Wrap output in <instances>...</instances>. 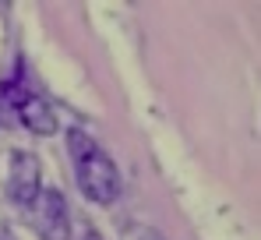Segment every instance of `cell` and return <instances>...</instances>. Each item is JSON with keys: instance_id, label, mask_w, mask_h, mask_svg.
Segmentation results:
<instances>
[{"instance_id": "277c9868", "label": "cell", "mask_w": 261, "mask_h": 240, "mask_svg": "<svg viewBox=\"0 0 261 240\" xmlns=\"http://www.w3.org/2000/svg\"><path fill=\"white\" fill-rule=\"evenodd\" d=\"M18 124L21 127H29L32 134H57V113H53V106L46 103L43 95H36V92H29L25 95V103H21V113H18Z\"/></svg>"}, {"instance_id": "52a82bcc", "label": "cell", "mask_w": 261, "mask_h": 240, "mask_svg": "<svg viewBox=\"0 0 261 240\" xmlns=\"http://www.w3.org/2000/svg\"><path fill=\"white\" fill-rule=\"evenodd\" d=\"M0 240H14V233H11L7 226H0Z\"/></svg>"}, {"instance_id": "3957f363", "label": "cell", "mask_w": 261, "mask_h": 240, "mask_svg": "<svg viewBox=\"0 0 261 240\" xmlns=\"http://www.w3.org/2000/svg\"><path fill=\"white\" fill-rule=\"evenodd\" d=\"M43 166L39 159L32 156V152H25V149H14V156H11V170H7V184H4V191H7V198L14 201L18 208H29L36 195L43 191Z\"/></svg>"}, {"instance_id": "5b68a950", "label": "cell", "mask_w": 261, "mask_h": 240, "mask_svg": "<svg viewBox=\"0 0 261 240\" xmlns=\"http://www.w3.org/2000/svg\"><path fill=\"white\" fill-rule=\"evenodd\" d=\"M25 95H29V88L18 78L0 81V127H18V113H21Z\"/></svg>"}, {"instance_id": "6da1fadb", "label": "cell", "mask_w": 261, "mask_h": 240, "mask_svg": "<svg viewBox=\"0 0 261 240\" xmlns=\"http://www.w3.org/2000/svg\"><path fill=\"white\" fill-rule=\"evenodd\" d=\"M67 152H71V162H74L82 195L95 205H113L117 195H120V170L99 149V141L88 138L85 131L71 127L67 131Z\"/></svg>"}, {"instance_id": "7a4b0ae2", "label": "cell", "mask_w": 261, "mask_h": 240, "mask_svg": "<svg viewBox=\"0 0 261 240\" xmlns=\"http://www.w3.org/2000/svg\"><path fill=\"white\" fill-rule=\"evenodd\" d=\"M25 219H29V226L36 230V237L39 240H71V219H67V201L60 191H53V187H43L36 201L29 205V212H25Z\"/></svg>"}, {"instance_id": "8992f818", "label": "cell", "mask_w": 261, "mask_h": 240, "mask_svg": "<svg viewBox=\"0 0 261 240\" xmlns=\"http://www.w3.org/2000/svg\"><path fill=\"white\" fill-rule=\"evenodd\" d=\"M134 240H163V237H159L155 230H138V233H134Z\"/></svg>"}, {"instance_id": "ba28073f", "label": "cell", "mask_w": 261, "mask_h": 240, "mask_svg": "<svg viewBox=\"0 0 261 240\" xmlns=\"http://www.w3.org/2000/svg\"><path fill=\"white\" fill-rule=\"evenodd\" d=\"M85 240H99V237H95V233H85Z\"/></svg>"}]
</instances>
